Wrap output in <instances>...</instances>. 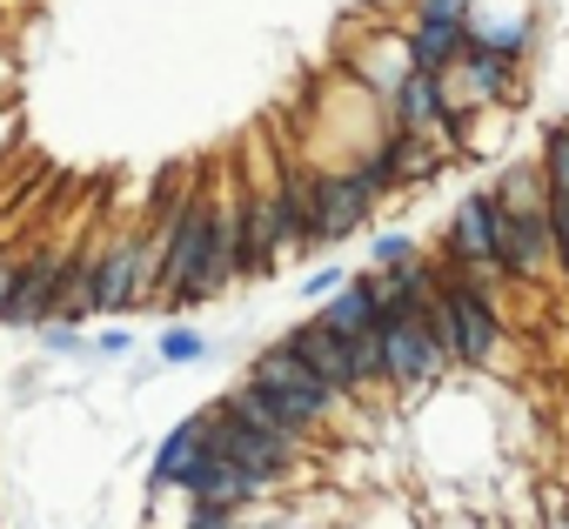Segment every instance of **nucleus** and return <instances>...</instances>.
<instances>
[{
	"instance_id": "39448f33",
	"label": "nucleus",
	"mask_w": 569,
	"mask_h": 529,
	"mask_svg": "<svg viewBox=\"0 0 569 529\" xmlns=\"http://www.w3.org/2000/svg\"><path fill=\"white\" fill-rule=\"evenodd\" d=\"M376 194L362 188V174L342 161V168H322L316 161V194H309V241L316 248H342V241H356L369 221H376Z\"/></svg>"
},
{
	"instance_id": "412c9836",
	"label": "nucleus",
	"mask_w": 569,
	"mask_h": 529,
	"mask_svg": "<svg viewBox=\"0 0 569 529\" xmlns=\"http://www.w3.org/2000/svg\"><path fill=\"white\" fill-rule=\"evenodd\" d=\"M549 241H556V276L569 282V188H549Z\"/></svg>"
},
{
	"instance_id": "a211bd4d",
	"label": "nucleus",
	"mask_w": 569,
	"mask_h": 529,
	"mask_svg": "<svg viewBox=\"0 0 569 529\" xmlns=\"http://www.w3.org/2000/svg\"><path fill=\"white\" fill-rule=\"evenodd\" d=\"M542 181L549 188H569V114L562 121H542V154H536Z\"/></svg>"
},
{
	"instance_id": "f257e3e1",
	"label": "nucleus",
	"mask_w": 569,
	"mask_h": 529,
	"mask_svg": "<svg viewBox=\"0 0 569 529\" xmlns=\"http://www.w3.org/2000/svg\"><path fill=\"white\" fill-rule=\"evenodd\" d=\"M248 376H254V382H261V389H268L281 409H289V416H296V422H302L316 442H322V436L362 442V416H369V409L342 402V396H336V389H329V382H322V376H316V369H309L296 349H289V342H281V336H274L268 349H254Z\"/></svg>"
},
{
	"instance_id": "f8f14e48",
	"label": "nucleus",
	"mask_w": 569,
	"mask_h": 529,
	"mask_svg": "<svg viewBox=\"0 0 569 529\" xmlns=\"http://www.w3.org/2000/svg\"><path fill=\"white\" fill-rule=\"evenodd\" d=\"M402 48H409V68H429V74H449L469 48V14H409L402 21Z\"/></svg>"
},
{
	"instance_id": "1a4fd4ad",
	"label": "nucleus",
	"mask_w": 569,
	"mask_h": 529,
	"mask_svg": "<svg viewBox=\"0 0 569 529\" xmlns=\"http://www.w3.org/2000/svg\"><path fill=\"white\" fill-rule=\"evenodd\" d=\"M382 108H389V128H402V134H429V141H442V148H449L456 101H449V81H442V74H429V68H409Z\"/></svg>"
},
{
	"instance_id": "aec40b11",
	"label": "nucleus",
	"mask_w": 569,
	"mask_h": 529,
	"mask_svg": "<svg viewBox=\"0 0 569 529\" xmlns=\"http://www.w3.org/2000/svg\"><path fill=\"white\" fill-rule=\"evenodd\" d=\"M34 336H41V356H54V362H74V356H88L81 329H74V322H61V316H48Z\"/></svg>"
},
{
	"instance_id": "7ed1b4c3",
	"label": "nucleus",
	"mask_w": 569,
	"mask_h": 529,
	"mask_svg": "<svg viewBox=\"0 0 569 529\" xmlns=\"http://www.w3.org/2000/svg\"><path fill=\"white\" fill-rule=\"evenodd\" d=\"M376 329H382V382H389V402L416 409L429 389H449L456 362H449V349L436 342L429 309H382Z\"/></svg>"
},
{
	"instance_id": "6e6552de",
	"label": "nucleus",
	"mask_w": 569,
	"mask_h": 529,
	"mask_svg": "<svg viewBox=\"0 0 569 529\" xmlns=\"http://www.w3.org/2000/svg\"><path fill=\"white\" fill-rule=\"evenodd\" d=\"M496 261H502V276H509L516 296H542V282L556 276L549 208H536V214H502V248H496Z\"/></svg>"
},
{
	"instance_id": "9b49d317",
	"label": "nucleus",
	"mask_w": 569,
	"mask_h": 529,
	"mask_svg": "<svg viewBox=\"0 0 569 529\" xmlns=\"http://www.w3.org/2000/svg\"><path fill=\"white\" fill-rule=\"evenodd\" d=\"M502 201H496V188H469L462 201H456V214H449V228H442V254L436 261H482V254H496L502 248Z\"/></svg>"
},
{
	"instance_id": "bb28decb",
	"label": "nucleus",
	"mask_w": 569,
	"mask_h": 529,
	"mask_svg": "<svg viewBox=\"0 0 569 529\" xmlns=\"http://www.w3.org/2000/svg\"><path fill=\"white\" fill-rule=\"evenodd\" d=\"M462 8H482V0H462Z\"/></svg>"
},
{
	"instance_id": "4be33fe9",
	"label": "nucleus",
	"mask_w": 569,
	"mask_h": 529,
	"mask_svg": "<svg viewBox=\"0 0 569 529\" xmlns=\"http://www.w3.org/2000/svg\"><path fill=\"white\" fill-rule=\"evenodd\" d=\"M88 356H101V362H128V356H134V329H128V316H108V329L88 342Z\"/></svg>"
},
{
	"instance_id": "b1692460",
	"label": "nucleus",
	"mask_w": 569,
	"mask_h": 529,
	"mask_svg": "<svg viewBox=\"0 0 569 529\" xmlns=\"http://www.w3.org/2000/svg\"><path fill=\"white\" fill-rule=\"evenodd\" d=\"M181 529H241V509H214V502H188Z\"/></svg>"
},
{
	"instance_id": "2eb2a0df",
	"label": "nucleus",
	"mask_w": 569,
	"mask_h": 529,
	"mask_svg": "<svg viewBox=\"0 0 569 529\" xmlns=\"http://www.w3.org/2000/svg\"><path fill=\"white\" fill-rule=\"evenodd\" d=\"M201 449H208V436H201V409H194V416H181V422L154 442V462H148V502H161V496L194 469Z\"/></svg>"
},
{
	"instance_id": "f3484780",
	"label": "nucleus",
	"mask_w": 569,
	"mask_h": 529,
	"mask_svg": "<svg viewBox=\"0 0 569 529\" xmlns=\"http://www.w3.org/2000/svg\"><path fill=\"white\" fill-rule=\"evenodd\" d=\"M214 356V342L194 329V322H168L161 336H154V362L161 369H194V362H208Z\"/></svg>"
},
{
	"instance_id": "4468645a",
	"label": "nucleus",
	"mask_w": 569,
	"mask_h": 529,
	"mask_svg": "<svg viewBox=\"0 0 569 529\" xmlns=\"http://www.w3.org/2000/svg\"><path fill=\"white\" fill-rule=\"evenodd\" d=\"M376 148H382V161H389L396 194H402V188H429V181H442V168L456 161L442 141H429V134H402V128H389Z\"/></svg>"
},
{
	"instance_id": "0eeeda50",
	"label": "nucleus",
	"mask_w": 569,
	"mask_h": 529,
	"mask_svg": "<svg viewBox=\"0 0 569 529\" xmlns=\"http://www.w3.org/2000/svg\"><path fill=\"white\" fill-rule=\"evenodd\" d=\"M68 261H74V254H61V248H34V254H21V276H14L8 309H0V329H8V336H34V329L54 316V302H61Z\"/></svg>"
},
{
	"instance_id": "cd10ccee",
	"label": "nucleus",
	"mask_w": 569,
	"mask_h": 529,
	"mask_svg": "<svg viewBox=\"0 0 569 529\" xmlns=\"http://www.w3.org/2000/svg\"><path fill=\"white\" fill-rule=\"evenodd\" d=\"M0 529H8V509H0Z\"/></svg>"
},
{
	"instance_id": "f03ea898",
	"label": "nucleus",
	"mask_w": 569,
	"mask_h": 529,
	"mask_svg": "<svg viewBox=\"0 0 569 529\" xmlns=\"http://www.w3.org/2000/svg\"><path fill=\"white\" fill-rule=\"evenodd\" d=\"M429 329H436V342L449 349V362H456V376H489V369H502V349H509V316L489 302V296H476V289H462V282H436V302H429Z\"/></svg>"
},
{
	"instance_id": "5701e85b",
	"label": "nucleus",
	"mask_w": 569,
	"mask_h": 529,
	"mask_svg": "<svg viewBox=\"0 0 569 529\" xmlns=\"http://www.w3.org/2000/svg\"><path fill=\"white\" fill-rule=\"evenodd\" d=\"M342 282H349V269H342V261H329V269H309V276H302L296 289H302V302H329V296H336Z\"/></svg>"
},
{
	"instance_id": "9d476101",
	"label": "nucleus",
	"mask_w": 569,
	"mask_h": 529,
	"mask_svg": "<svg viewBox=\"0 0 569 529\" xmlns=\"http://www.w3.org/2000/svg\"><path fill=\"white\" fill-rule=\"evenodd\" d=\"M174 496H181V502H214V509H241V516H248V509L268 502V482H254V476H248L241 462H228L221 449H201L194 469L174 482Z\"/></svg>"
},
{
	"instance_id": "393cba45",
	"label": "nucleus",
	"mask_w": 569,
	"mask_h": 529,
	"mask_svg": "<svg viewBox=\"0 0 569 529\" xmlns=\"http://www.w3.org/2000/svg\"><path fill=\"white\" fill-rule=\"evenodd\" d=\"M14 276H21V254L0 248V309H8V296H14Z\"/></svg>"
},
{
	"instance_id": "dca6fc26",
	"label": "nucleus",
	"mask_w": 569,
	"mask_h": 529,
	"mask_svg": "<svg viewBox=\"0 0 569 529\" xmlns=\"http://www.w3.org/2000/svg\"><path fill=\"white\" fill-rule=\"evenodd\" d=\"M489 188H496V201H502L509 214H536V208H549V181H542L536 161H509Z\"/></svg>"
},
{
	"instance_id": "a878e982",
	"label": "nucleus",
	"mask_w": 569,
	"mask_h": 529,
	"mask_svg": "<svg viewBox=\"0 0 569 529\" xmlns=\"http://www.w3.org/2000/svg\"><path fill=\"white\" fill-rule=\"evenodd\" d=\"M429 529H482V516H476V509H469V516H462V509H442Z\"/></svg>"
},
{
	"instance_id": "6ab92c4d",
	"label": "nucleus",
	"mask_w": 569,
	"mask_h": 529,
	"mask_svg": "<svg viewBox=\"0 0 569 529\" xmlns=\"http://www.w3.org/2000/svg\"><path fill=\"white\" fill-rule=\"evenodd\" d=\"M409 254H422L416 234H402V228H376L369 234V269H396V261H409Z\"/></svg>"
},
{
	"instance_id": "20e7f679",
	"label": "nucleus",
	"mask_w": 569,
	"mask_h": 529,
	"mask_svg": "<svg viewBox=\"0 0 569 529\" xmlns=\"http://www.w3.org/2000/svg\"><path fill=\"white\" fill-rule=\"evenodd\" d=\"M201 436H208V449H221L228 462H241L254 482H268V496H281V489H296V482H309V476H316V456H302V449H289V442L261 436V429H254V422H241L221 396L201 409Z\"/></svg>"
},
{
	"instance_id": "423d86ee",
	"label": "nucleus",
	"mask_w": 569,
	"mask_h": 529,
	"mask_svg": "<svg viewBox=\"0 0 569 529\" xmlns=\"http://www.w3.org/2000/svg\"><path fill=\"white\" fill-rule=\"evenodd\" d=\"M241 282V254H234V194H208V228H201V254H194V276L181 289V309L221 302ZM174 309V316H181Z\"/></svg>"
},
{
	"instance_id": "ddd939ff",
	"label": "nucleus",
	"mask_w": 569,
	"mask_h": 529,
	"mask_svg": "<svg viewBox=\"0 0 569 529\" xmlns=\"http://www.w3.org/2000/svg\"><path fill=\"white\" fill-rule=\"evenodd\" d=\"M281 342H289V349H296V356H302V362H309V369H316V376H322L336 396H342V402H356V369H349V349H342V336H336L322 316L296 322L289 336H281ZM356 409H362V402H356Z\"/></svg>"
}]
</instances>
